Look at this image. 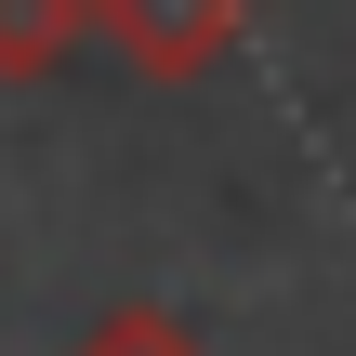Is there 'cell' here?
Instances as JSON below:
<instances>
[{
  "label": "cell",
  "instance_id": "3",
  "mask_svg": "<svg viewBox=\"0 0 356 356\" xmlns=\"http://www.w3.org/2000/svg\"><path fill=\"white\" fill-rule=\"evenodd\" d=\"M66 356H211V343H198L172 304H106V317H92V330H79Z\"/></svg>",
  "mask_w": 356,
  "mask_h": 356
},
{
  "label": "cell",
  "instance_id": "1",
  "mask_svg": "<svg viewBox=\"0 0 356 356\" xmlns=\"http://www.w3.org/2000/svg\"><path fill=\"white\" fill-rule=\"evenodd\" d=\"M92 40H119L132 79H211L238 53V0H92Z\"/></svg>",
  "mask_w": 356,
  "mask_h": 356
},
{
  "label": "cell",
  "instance_id": "2",
  "mask_svg": "<svg viewBox=\"0 0 356 356\" xmlns=\"http://www.w3.org/2000/svg\"><path fill=\"white\" fill-rule=\"evenodd\" d=\"M92 40V0H0V79H53Z\"/></svg>",
  "mask_w": 356,
  "mask_h": 356
}]
</instances>
